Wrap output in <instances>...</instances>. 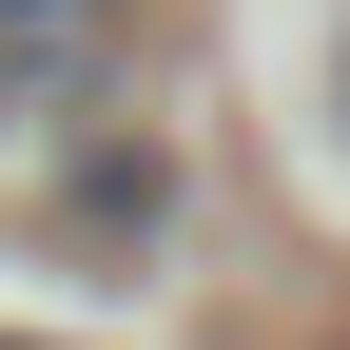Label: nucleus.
<instances>
[{
	"label": "nucleus",
	"instance_id": "nucleus-2",
	"mask_svg": "<svg viewBox=\"0 0 350 350\" xmlns=\"http://www.w3.org/2000/svg\"><path fill=\"white\" fill-rule=\"evenodd\" d=\"M331 117H350V0H331Z\"/></svg>",
	"mask_w": 350,
	"mask_h": 350
},
{
	"label": "nucleus",
	"instance_id": "nucleus-3",
	"mask_svg": "<svg viewBox=\"0 0 350 350\" xmlns=\"http://www.w3.org/2000/svg\"><path fill=\"white\" fill-rule=\"evenodd\" d=\"M0 350H59V331H0Z\"/></svg>",
	"mask_w": 350,
	"mask_h": 350
},
{
	"label": "nucleus",
	"instance_id": "nucleus-1",
	"mask_svg": "<svg viewBox=\"0 0 350 350\" xmlns=\"http://www.w3.org/2000/svg\"><path fill=\"white\" fill-rule=\"evenodd\" d=\"M117 78V0H0V137H59Z\"/></svg>",
	"mask_w": 350,
	"mask_h": 350
}]
</instances>
